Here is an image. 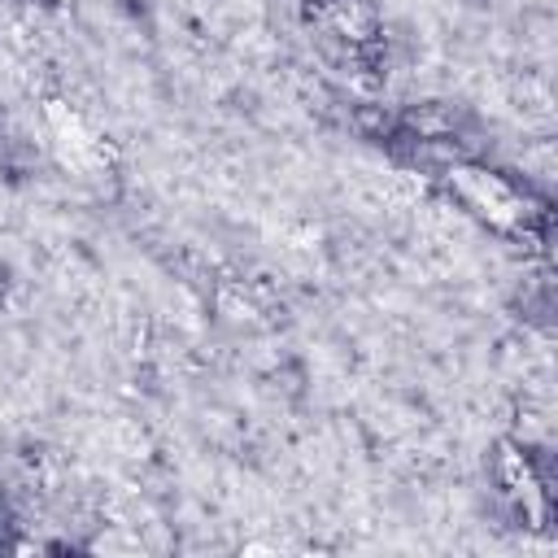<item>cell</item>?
Segmentation results:
<instances>
[]
</instances>
